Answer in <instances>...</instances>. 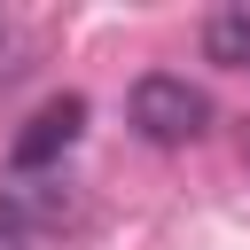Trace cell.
<instances>
[{
  "label": "cell",
  "instance_id": "obj_1",
  "mask_svg": "<svg viewBox=\"0 0 250 250\" xmlns=\"http://www.w3.org/2000/svg\"><path fill=\"white\" fill-rule=\"evenodd\" d=\"M125 117H133V133H141V141L180 148V141H195V133L211 125V102H203V86H188L180 70H148V78H133Z\"/></svg>",
  "mask_w": 250,
  "mask_h": 250
},
{
  "label": "cell",
  "instance_id": "obj_2",
  "mask_svg": "<svg viewBox=\"0 0 250 250\" xmlns=\"http://www.w3.org/2000/svg\"><path fill=\"white\" fill-rule=\"evenodd\" d=\"M78 125H86V102H78V94H55V102H47V109H39V117L16 133L8 164H16V172H47V164H55V156L78 141Z\"/></svg>",
  "mask_w": 250,
  "mask_h": 250
},
{
  "label": "cell",
  "instance_id": "obj_3",
  "mask_svg": "<svg viewBox=\"0 0 250 250\" xmlns=\"http://www.w3.org/2000/svg\"><path fill=\"white\" fill-rule=\"evenodd\" d=\"M203 55H211V62H227V70H250V0H234V8H211V16H203Z\"/></svg>",
  "mask_w": 250,
  "mask_h": 250
},
{
  "label": "cell",
  "instance_id": "obj_4",
  "mask_svg": "<svg viewBox=\"0 0 250 250\" xmlns=\"http://www.w3.org/2000/svg\"><path fill=\"white\" fill-rule=\"evenodd\" d=\"M0 250H31V227H23L16 203H0Z\"/></svg>",
  "mask_w": 250,
  "mask_h": 250
}]
</instances>
